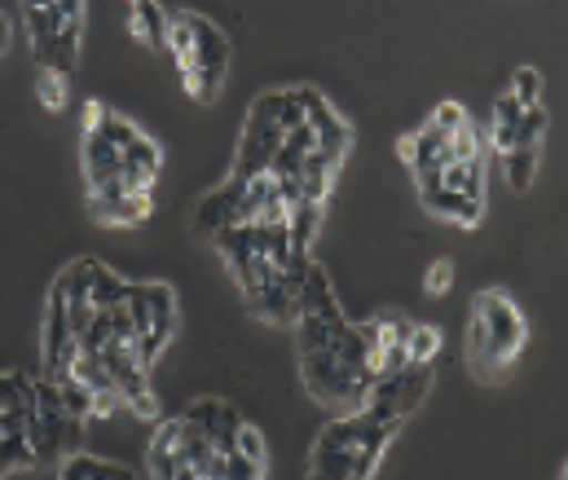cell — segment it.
Here are the masks:
<instances>
[{
  "mask_svg": "<svg viewBox=\"0 0 568 480\" xmlns=\"http://www.w3.org/2000/svg\"><path fill=\"white\" fill-rule=\"evenodd\" d=\"M145 300H150V321H145V330L138 335V357H142L145 370H150L154 357L168 348V339L176 330V296H172L168 283H145Z\"/></svg>",
  "mask_w": 568,
  "mask_h": 480,
  "instance_id": "cell-7",
  "label": "cell"
},
{
  "mask_svg": "<svg viewBox=\"0 0 568 480\" xmlns=\"http://www.w3.org/2000/svg\"><path fill=\"white\" fill-rule=\"evenodd\" d=\"M185 419H190V423H199V428L212 437V450H216V455L234 450V432H239L243 415H239L230 401H216V397H199V401L185 410Z\"/></svg>",
  "mask_w": 568,
  "mask_h": 480,
  "instance_id": "cell-15",
  "label": "cell"
},
{
  "mask_svg": "<svg viewBox=\"0 0 568 480\" xmlns=\"http://www.w3.org/2000/svg\"><path fill=\"white\" fill-rule=\"evenodd\" d=\"M397 428H402L397 419H379L357 406L353 415L322 428L308 455V472L322 480H371L379 472V459L393 446Z\"/></svg>",
  "mask_w": 568,
  "mask_h": 480,
  "instance_id": "cell-1",
  "label": "cell"
},
{
  "mask_svg": "<svg viewBox=\"0 0 568 480\" xmlns=\"http://www.w3.org/2000/svg\"><path fill=\"white\" fill-rule=\"evenodd\" d=\"M89 296H93V309H111V305H120V300L129 296V283H124L115 269H106V265H98V261H93Z\"/></svg>",
  "mask_w": 568,
  "mask_h": 480,
  "instance_id": "cell-23",
  "label": "cell"
},
{
  "mask_svg": "<svg viewBox=\"0 0 568 480\" xmlns=\"http://www.w3.org/2000/svg\"><path fill=\"white\" fill-rule=\"evenodd\" d=\"M27 4H53V0H22V9H27Z\"/></svg>",
  "mask_w": 568,
  "mask_h": 480,
  "instance_id": "cell-37",
  "label": "cell"
},
{
  "mask_svg": "<svg viewBox=\"0 0 568 480\" xmlns=\"http://www.w3.org/2000/svg\"><path fill=\"white\" fill-rule=\"evenodd\" d=\"M463 120H467V111H463L458 102H440V106L432 111V120H427V124H432V129H440V133H454Z\"/></svg>",
  "mask_w": 568,
  "mask_h": 480,
  "instance_id": "cell-33",
  "label": "cell"
},
{
  "mask_svg": "<svg viewBox=\"0 0 568 480\" xmlns=\"http://www.w3.org/2000/svg\"><path fill=\"white\" fill-rule=\"evenodd\" d=\"M511 98H516L520 106H534V102L542 98V75H538L534 67H520V71L511 75Z\"/></svg>",
  "mask_w": 568,
  "mask_h": 480,
  "instance_id": "cell-32",
  "label": "cell"
},
{
  "mask_svg": "<svg viewBox=\"0 0 568 480\" xmlns=\"http://www.w3.org/2000/svg\"><path fill=\"white\" fill-rule=\"evenodd\" d=\"M432 388V361H406L388 375H379L366 392H362V410L379 415V419H406L419 410V401L427 397Z\"/></svg>",
  "mask_w": 568,
  "mask_h": 480,
  "instance_id": "cell-6",
  "label": "cell"
},
{
  "mask_svg": "<svg viewBox=\"0 0 568 480\" xmlns=\"http://www.w3.org/2000/svg\"><path fill=\"white\" fill-rule=\"evenodd\" d=\"M440 353V330L436 326H410L406 330V357L410 361H432Z\"/></svg>",
  "mask_w": 568,
  "mask_h": 480,
  "instance_id": "cell-29",
  "label": "cell"
},
{
  "mask_svg": "<svg viewBox=\"0 0 568 480\" xmlns=\"http://www.w3.org/2000/svg\"><path fill=\"white\" fill-rule=\"evenodd\" d=\"M300 283H304V269H286V274H270V283L247 300V309L256 318L278 321V326H295L300 318Z\"/></svg>",
  "mask_w": 568,
  "mask_h": 480,
  "instance_id": "cell-9",
  "label": "cell"
},
{
  "mask_svg": "<svg viewBox=\"0 0 568 480\" xmlns=\"http://www.w3.org/2000/svg\"><path fill=\"white\" fill-rule=\"evenodd\" d=\"M89 278H93V261H75V265H67V269L58 274V283H53V296L62 300L75 339L89 330V321L98 314V309H93V296H89Z\"/></svg>",
  "mask_w": 568,
  "mask_h": 480,
  "instance_id": "cell-12",
  "label": "cell"
},
{
  "mask_svg": "<svg viewBox=\"0 0 568 480\" xmlns=\"http://www.w3.org/2000/svg\"><path fill=\"white\" fill-rule=\"evenodd\" d=\"M243 176H230L221 190H212V194H203L199 198V207H194V234L199 238H216L221 229H230V225H239V203H243Z\"/></svg>",
  "mask_w": 568,
  "mask_h": 480,
  "instance_id": "cell-11",
  "label": "cell"
},
{
  "mask_svg": "<svg viewBox=\"0 0 568 480\" xmlns=\"http://www.w3.org/2000/svg\"><path fill=\"white\" fill-rule=\"evenodd\" d=\"M40 106L44 111H62L67 106V75L62 71H53V67H40Z\"/></svg>",
  "mask_w": 568,
  "mask_h": 480,
  "instance_id": "cell-30",
  "label": "cell"
},
{
  "mask_svg": "<svg viewBox=\"0 0 568 480\" xmlns=\"http://www.w3.org/2000/svg\"><path fill=\"white\" fill-rule=\"evenodd\" d=\"M71 432H80V423L67 415L62 397H58V384L44 375V379H31V406H27V441L36 450V463H58Z\"/></svg>",
  "mask_w": 568,
  "mask_h": 480,
  "instance_id": "cell-5",
  "label": "cell"
},
{
  "mask_svg": "<svg viewBox=\"0 0 568 480\" xmlns=\"http://www.w3.org/2000/svg\"><path fill=\"white\" fill-rule=\"evenodd\" d=\"M58 477L62 480H138V472L124 468V463L93 459V455H67V459H58Z\"/></svg>",
  "mask_w": 568,
  "mask_h": 480,
  "instance_id": "cell-20",
  "label": "cell"
},
{
  "mask_svg": "<svg viewBox=\"0 0 568 480\" xmlns=\"http://www.w3.org/2000/svg\"><path fill=\"white\" fill-rule=\"evenodd\" d=\"M22 18H27V31H31L36 67H49L53 62V40H58V9L53 4H27Z\"/></svg>",
  "mask_w": 568,
  "mask_h": 480,
  "instance_id": "cell-19",
  "label": "cell"
},
{
  "mask_svg": "<svg viewBox=\"0 0 568 480\" xmlns=\"http://www.w3.org/2000/svg\"><path fill=\"white\" fill-rule=\"evenodd\" d=\"M427 292H432V296H445V292H449V287H454V265H449V261H436V265H427Z\"/></svg>",
  "mask_w": 568,
  "mask_h": 480,
  "instance_id": "cell-34",
  "label": "cell"
},
{
  "mask_svg": "<svg viewBox=\"0 0 568 480\" xmlns=\"http://www.w3.org/2000/svg\"><path fill=\"white\" fill-rule=\"evenodd\" d=\"M145 477L190 480V463H185V419H163L154 428V441L145 450Z\"/></svg>",
  "mask_w": 568,
  "mask_h": 480,
  "instance_id": "cell-8",
  "label": "cell"
},
{
  "mask_svg": "<svg viewBox=\"0 0 568 480\" xmlns=\"http://www.w3.org/2000/svg\"><path fill=\"white\" fill-rule=\"evenodd\" d=\"M22 468H36V450H31L27 432H9V437H0V477L22 472Z\"/></svg>",
  "mask_w": 568,
  "mask_h": 480,
  "instance_id": "cell-26",
  "label": "cell"
},
{
  "mask_svg": "<svg viewBox=\"0 0 568 480\" xmlns=\"http://www.w3.org/2000/svg\"><path fill=\"white\" fill-rule=\"evenodd\" d=\"M300 375L313 401L322 406H357L362 392L375 384V353L362 335V326H344L331 344L300 353Z\"/></svg>",
  "mask_w": 568,
  "mask_h": 480,
  "instance_id": "cell-2",
  "label": "cell"
},
{
  "mask_svg": "<svg viewBox=\"0 0 568 480\" xmlns=\"http://www.w3.org/2000/svg\"><path fill=\"white\" fill-rule=\"evenodd\" d=\"M53 384H58V397H62L67 415H71L75 423H93V388H89L80 375H71V370H62Z\"/></svg>",
  "mask_w": 568,
  "mask_h": 480,
  "instance_id": "cell-22",
  "label": "cell"
},
{
  "mask_svg": "<svg viewBox=\"0 0 568 480\" xmlns=\"http://www.w3.org/2000/svg\"><path fill=\"white\" fill-rule=\"evenodd\" d=\"M397 155L415 167V176L427 172V167H440V163H449V142H445V133L440 129H432L424 124L419 133H410V137H402L397 142Z\"/></svg>",
  "mask_w": 568,
  "mask_h": 480,
  "instance_id": "cell-18",
  "label": "cell"
},
{
  "mask_svg": "<svg viewBox=\"0 0 568 480\" xmlns=\"http://www.w3.org/2000/svg\"><path fill=\"white\" fill-rule=\"evenodd\" d=\"M129 9H133V40H142L150 49H159V53H168V13L159 9V0H129Z\"/></svg>",
  "mask_w": 568,
  "mask_h": 480,
  "instance_id": "cell-21",
  "label": "cell"
},
{
  "mask_svg": "<svg viewBox=\"0 0 568 480\" xmlns=\"http://www.w3.org/2000/svg\"><path fill=\"white\" fill-rule=\"evenodd\" d=\"M9 35H13V27H9V18L0 9V53H9Z\"/></svg>",
  "mask_w": 568,
  "mask_h": 480,
  "instance_id": "cell-36",
  "label": "cell"
},
{
  "mask_svg": "<svg viewBox=\"0 0 568 480\" xmlns=\"http://www.w3.org/2000/svg\"><path fill=\"white\" fill-rule=\"evenodd\" d=\"M58 18H84V0H53Z\"/></svg>",
  "mask_w": 568,
  "mask_h": 480,
  "instance_id": "cell-35",
  "label": "cell"
},
{
  "mask_svg": "<svg viewBox=\"0 0 568 480\" xmlns=\"http://www.w3.org/2000/svg\"><path fill=\"white\" fill-rule=\"evenodd\" d=\"M234 450L239 455H247L256 468H265L270 472V450H265V437H261V428H252L247 419L239 423V432H234Z\"/></svg>",
  "mask_w": 568,
  "mask_h": 480,
  "instance_id": "cell-28",
  "label": "cell"
},
{
  "mask_svg": "<svg viewBox=\"0 0 568 480\" xmlns=\"http://www.w3.org/2000/svg\"><path fill=\"white\" fill-rule=\"evenodd\" d=\"M89 212L98 225H142L154 212L150 190H124V194H89Z\"/></svg>",
  "mask_w": 568,
  "mask_h": 480,
  "instance_id": "cell-16",
  "label": "cell"
},
{
  "mask_svg": "<svg viewBox=\"0 0 568 480\" xmlns=\"http://www.w3.org/2000/svg\"><path fill=\"white\" fill-rule=\"evenodd\" d=\"M520 115H525V106H520L511 93H503V98L494 102V146H498V155L511 151V137H516Z\"/></svg>",
  "mask_w": 568,
  "mask_h": 480,
  "instance_id": "cell-24",
  "label": "cell"
},
{
  "mask_svg": "<svg viewBox=\"0 0 568 480\" xmlns=\"http://www.w3.org/2000/svg\"><path fill=\"white\" fill-rule=\"evenodd\" d=\"M300 124H304V106H300L295 93H265V98H256L230 176H243V181L265 176V172H270V160H274V151L283 146L286 133L300 129Z\"/></svg>",
  "mask_w": 568,
  "mask_h": 480,
  "instance_id": "cell-4",
  "label": "cell"
},
{
  "mask_svg": "<svg viewBox=\"0 0 568 480\" xmlns=\"http://www.w3.org/2000/svg\"><path fill=\"white\" fill-rule=\"evenodd\" d=\"M295 98H300V106H304V124L313 129L317 146H322L326 155L344 160V155H348V142H353V129H348V124L331 111V102H326V98H317L313 89H295Z\"/></svg>",
  "mask_w": 568,
  "mask_h": 480,
  "instance_id": "cell-10",
  "label": "cell"
},
{
  "mask_svg": "<svg viewBox=\"0 0 568 480\" xmlns=\"http://www.w3.org/2000/svg\"><path fill=\"white\" fill-rule=\"evenodd\" d=\"M445 142H449V160H485V151H480V137H476L471 120H463L454 133H445Z\"/></svg>",
  "mask_w": 568,
  "mask_h": 480,
  "instance_id": "cell-31",
  "label": "cell"
},
{
  "mask_svg": "<svg viewBox=\"0 0 568 480\" xmlns=\"http://www.w3.org/2000/svg\"><path fill=\"white\" fill-rule=\"evenodd\" d=\"M436 176H440V167L419 172V194H424L427 212H436V216H445V221H454V225H467V229H471V225H480V216H485V198L440 190V185H436Z\"/></svg>",
  "mask_w": 568,
  "mask_h": 480,
  "instance_id": "cell-13",
  "label": "cell"
},
{
  "mask_svg": "<svg viewBox=\"0 0 568 480\" xmlns=\"http://www.w3.org/2000/svg\"><path fill=\"white\" fill-rule=\"evenodd\" d=\"M185 22H190V35H194V67L190 71H207V75L225 80V71H230V35L212 18L190 13V9H185Z\"/></svg>",
  "mask_w": 568,
  "mask_h": 480,
  "instance_id": "cell-14",
  "label": "cell"
},
{
  "mask_svg": "<svg viewBox=\"0 0 568 480\" xmlns=\"http://www.w3.org/2000/svg\"><path fill=\"white\" fill-rule=\"evenodd\" d=\"M547 129H551V115H547V111L534 102V106H525V115H520V124H516L511 146H542ZM503 155H507V151H503Z\"/></svg>",
  "mask_w": 568,
  "mask_h": 480,
  "instance_id": "cell-27",
  "label": "cell"
},
{
  "mask_svg": "<svg viewBox=\"0 0 568 480\" xmlns=\"http://www.w3.org/2000/svg\"><path fill=\"white\" fill-rule=\"evenodd\" d=\"M27 406H31V375L22 370L0 375V437L27 432Z\"/></svg>",
  "mask_w": 568,
  "mask_h": 480,
  "instance_id": "cell-17",
  "label": "cell"
},
{
  "mask_svg": "<svg viewBox=\"0 0 568 480\" xmlns=\"http://www.w3.org/2000/svg\"><path fill=\"white\" fill-rule=\"evenodd\" d=\"M525 339H529V326L503 292L476 296V305H471V370H476V379L494 384L520 357Z\"/></svg>",
  "mask_w": 568,
  "mask_h": 480,
  "instance_id": "cell-3",
  "label": "cell"
},
{
  "mask_svg": "<svg viewBox=\"0 0 568 480\" xmlns=\"http://www.w3.org/2000/svg\"><path fill=\"white\" fill-rule=\"evenodd\" d=\"M538 155H542V146H511V151L503 155L511 190H529V185H534V172H538Z\"/></svg>",
  "mask_w": 568,
  "mask_h": 480,
  "instance_id": "cell-25",
  "label": "cell"
}]
</instances>
